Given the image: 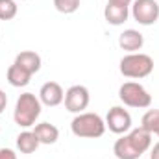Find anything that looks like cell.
Listing matches in <instances>:
<instances>
[{"instance_id":"1","label":"cell","mask_w":159,"mask_h":159,"mask_svg":"<svg viewBox=\"0 0 159 159\" xmlns=\"http://www.w3.org/2000/svg\"><path fill=\"white\" fill-rule=\"evenodd\" d=\"M152 146V133L143 128H135L129 133H124L117 139L113 146V154L117 159H139Z\"/></svg>"},{"instance_id":"2","label":"cell","mask_w":159,"mask_h":159,"mask_svg":"<svg viewBox=\"0 0 159 159\" xmlns=\"http://www.w3.org/2000/svg\"><path fill=\"white\" fill-rule=\"evenodd\" d=\"M41 100L39 96H35L34 93H22L17 98L15 104V111H13V119L15 124L20 128H32L35 126V122L41 115Z\"/></svg>"},{"instance_id":"3","label":"cell","mask_w":159,"mask_h":159,"mask_svg":"<svg viewBox=\"0 0 159 159\" xmlns=\"http://www.w3.org/2000/svg\"><path fill=\"white\" fill-rule=\"evenodd\" d=\"M70 129L80 139H98L106 133V120L96 113H78L70 122Z\"/></svg>"},{"instance_id":"4","label":"cell","mask_w":159,"mask_h":159,"mask_svg":"<svg viewBox=\"0 0 159 159\" xmlns=\"http://www.w3.org/2000/svg\"><path fill=\"white\" fill-rule=\"evenodd\" d=\"M120 74L126 76V78L131 80H141L146 78L152 74L154 70V59L148 56V54H141V52H133V54H128L120 59Z\"/></svg>"},{"instance_id":"5","label":"cell","mask_w":159,"mask_h":159,"mask_svg":"<svg viewBox=\"0 0 159 159\" xmlns=\"http://www.w3.org/2000/svg\"><path fill=\"white\" fill-rule=\"evenodd\" d=\"M119 98L124 106L137 107V109L150 107V104H152L150 93L141 83H137V81H126V83H122L119 89Z\"/></svg>"},{"instance_id":"6","label":"cell","mask_w":159,"mask_h":159,"mask_svg":"<svg viewBox=\"0 0 159 159\" xmlns=\"http://www.w3.org/2000/svg\"><path fill=\"white\" fill-rule=\"evenodd\" d=\"M131 17L143 26H152L159 19V4L156 0H133Z\"/></svg>"},{"instance_id":"7","label":"cell","mask_w":159,"mask_h":159,"mask_svg":"<svg viewBox=\"0 0 159 159\" xmlns=\"http://www.w3.org/2000/svg\"><path fill=\"white\" fill-rule=\"evenodd\" d=\"M89 89L85 85H72L69 87V91L65 93V109L70 113H83V109H87L89 106Z\"/></svg>"},{"instance_id":"8","label":"cell","mask_w":159,"mask_h":159,"mask_svg":"<svg viewBox=\"0 0 159 159\" xmlns=\"http://www.w3.org/2000/svg\"><path fill=\"white\" fill-rule=\"evenodd\" d=\"M106 128H109V131H113L117 135H124L131 129V115L128 113V109H124L120 106H113L107 111Z\"/></svg>"},{"instance_id":"9","label":"cell","mask_w":159,"mask_h":159,"mask_svg":"<svg viewBox=\"0 0 159 159\" xmlns=\"http://www.w3.org/2000/svg\"><path fill=\"white\" fill-rule=\"evenodd\" d=\"M39 100H41L43 106H48V107L59 106V104L65 100L63 87H61L57 81H46L39 91Z\"/></svg>"},{"instance_id":"10","label":"cell","mask_w":159,"mask_h":159,"mask_svg":"<svg viewBox=\"0 0 159 159\" xmlns=\"http://www.w3.org/2000/svg\"><path fill=\"white\" fill-rule=\"evenodd\" d=\"M143 44H144V37H143V34L137 32V30H124L119 35V46L122 50L129 52V54L141 50Z\"/></svg>"},{"instance_id":"11","label":"cell","mask_w":159,"mask_h":159,"mask_svg":"<svg viewBox=\"0 0 159 159\" xmlns=\"http://www.w3.org/2000/svg\"><path fill=\"white\" fill-rule=\"evenodd\" d=\"M15 65H19L20 69L28 70V72L34 76L35 72H39V69H41V56L35 54V52H32V50H24V52L17 54Z\"/></svg>"},{"instance_id":"12","label":"cell","mask_w":159,"mask_h":159,"mask_svg":"<svg viewBox=\"0 0 159 159\" xmlns=\"http://www.w3.org/2000/svg\"><path fill=\"white\" fill-rule=\"evenodd\" d=\"M104 17H106V20H107V24H111V26H120V24H124V22L128 20V17H129V7H128V6H115V4H109V2H107V6H106V9H104Z\"/></svg>"},{"instance_id":"13","label":"cell","mask_w":159,"mask_h":159,"mask_svg":"<svg viewBox=\"0 0 159 159\" xmlns=\"http://www.w3.org/2000/svg\"><path fill=\"white\" fill-rule=\"evenodd\" d=\"M34 133H35V137H37V141H39L41 144H54L59 139V129L54 124H50V122L35 124Z\"/></svg>"},{"instance_id":"14","label":"cell","mask_w":159,"mask_h":159,"mask_svg":"<svg viewBox=\"0 0 159 159\" xmlns=\"http://www.w3.org/2000/svg\"><path fill=\"white\" fill-rule=\"evenodd\" d=\"M39 141L34 131H22L17 135V148L20 154H34L39 148Z\"/></svg>"},{"instance_id":"15","label":"cell","mask_w":159,"mask_h":159,"mask_svg":"<svg viewBox=\"0 0 159 159\" xmlns=\"http://www.w3.org/2000/svg\"><path fill=\"white\" fill-rule=\"evenodd\" d=\"M30 80H32V74H30L28 70L20 69V67L15 65V63L7 69V81H9V85H13V87H26V85L30 83Z\"/></svg>"},{"instance_id":"16","label":"cell","mask_w":159,"mask_h":159,"mask_svg":"<svg viewBox=\"0 0 159 159\" xmlns=\"http://www.w3.org/2000/svg\"><path fill=\"white\" fill-rule=\"evenodd\" d=\"M141 128L146 129L148 133H156L157 135L159 131V109H148L144 115H143V120H141Z\"/></svg>"},{"instance_id":"17","label":"cell","mask_w":159,"mask_h":159,"mask_svg":"<svg viewBox=\"0 0 159 159\" xmlns=\"http://www.w3.org/2000/svg\"><path fill=\"white\" fill-rule=\"evenodd\" d=\"M19 6L15 0H0V20H11L17 17Z\"/></svg>"},{"instance_id":"18","label":"cell","mask_w":159,"mask_h":159,"mask_svg":"<svg viewBox=\"0 0 159 159\" xmlns=\"http://www.w3.org/2000/svg\"><path fill=\"white\" fill-rule=\"evenodd\" d=\"M54 7L59 13L70 15V13H74L80 7V0H54Z\"/></svg>"},{"instance_id":"19","label":"cell","mask_w":159,"mask_h":159,"mask_svg":"<svg viewBox=\"0 0 159 159\" xmlns=\"http://www.w3.org/2000/svg\"><path fill=\"white\" fill-rule=\"evenodd\" d=\"M0 159H17V154L9 148H0Z\"/></svg>"},{"instance_id":"20","label":"cell","mask_w":159,"mask_h":159,"mask_svg":"<svg viewBox=\"0 0 159 159\" xmlns=\"http://www.w3.org/2000/svg\"><path fill=\"white\" fill-rule=\"evenodd\" d=\"M6 106H7V96H6V93H4V91L0 89V115L4 113Z\"/></svg>"},{"instance_id":"21","label":"cell","mask_w":159,"mask_h":159,"mask_svg":"<svg viewBox=\"0 0 159 159\" xmlns=\"http://www.w3.org/2000/svg\"><path fill=\"white\" fill-rule=\"evenodd\" d=\"M107 2H109V4H115V6H128V7H129L133 0H107Z\"/></svg>"},{"instance_id":"22","label":"cell","mask_w":159,"mask_h":159,"mask_svg":"<svg viewBox=\"0 0 159 159\" xmlns=\"http://www.w3.org/2000/svg\"><path fill=\"white\" fill-rule=\"evenodd\" d=\"M150 159H159V143L154 144V148H152V152H150Z\"/></svg>"},{"instance_id":"23","label":"cell","mask_w":159,"mask_h":159,"mask_svg":"<svg viewBox=\"0 0 159 159\" xmlns=\"http://www.w3.org/2000/svg\"><path fill=\"white\" fill-rule=\"evenodd\" d=\"M157 135H159V131H157Z\"/></svg>"},{"instance_id":"24","label":"cell","mask_w":159,"mask_h":159,"mask_svg":"<svg viewBox=\"0 0 159 159\" xmlns=\"http://www.w3.org/2000/svg\"><path fill=\"white\" fill-rule=\"evenodd\" d=\"M20 2H22V0H20Z\"/></svg>"}]
</instances>
